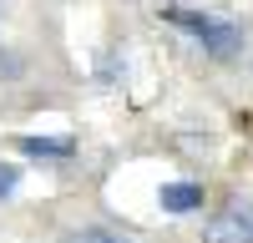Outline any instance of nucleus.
I'll return each instance as SVG.
<instances>
[{"label":"nucleus","instance_id":"1","mask_svg":"<svg viewBox=\"0 0 253 243\" xmlns=\"http://www.w3.org/2000/svg\"><path fill=\"white\" fill-rule=\"evenodd\" d=\"M167 20H172V26H182V31L193 36L203 51H213V56H233V51H238V40H243V31L233 26V20H218V15H198V10H167Z\"/></svg>","mask_w":253,"mask_h":243},{"label":"nucleus","instance_id":"2","mask_svg":"<svg viewBox=\"0 0 253 243\" xmlns=\"http://www.w3.org/2000/svg\"><path fill=\"white\" fill-rule=\"evenodd\" d=\"M203 243H253V202H248V198L223 202V208L208 218Z\"/></svg>","mask_w":253,"mask_h":243},{"label":"nucleus","instance_id":"3","mask_svg":"<svg viewBox=\"0 0 253 243\" xmlns=\"http://www.w3.org/2000/svg\"><path fill=\"white\" fill-rule=\"evenodd\" d=\"M157 202L167 213H193V208H203V188L198 182H167V188L157 193Z\"/></svg>","mask_w":253,"mask_h":243},{"label":"nucleus","instance_id":"4","mask_svg":"<svg viewBox=\"0 0 253 243\" xmlns=\"http://www.w3.org/2000/svg\"><path fill=\"white\" fill-rule=\"evenodd\" d=\"M15 147L26 152V157H56V162L71 157V142H66V137H20Z\"/></svg>","mask_w":253,"mask_h":243},{"label":"nucleus","instance_id":"5","mask_svg":"<svg viewBox=\"0 0 253 243\" xmlns=\"http://www.w3.org/2000/svg\"><path fill=\"white\" fill-rule=\"evenodd\" d=\"M66 243H137V238H132V233H117V228H101V223H91V228L66 233Z\"/></svg>","mask_w":253,"mask_h":243},{"label":"nucleus","instance_id":"6","mask_svg":"<svg viewBox=\"0 0 253 243\" xmlns=\"http://www.w3.org/2000/svg\"><path fill=\"white\" fill-rule=\"evenodd\" d=\"M15 182H20V172H15V167H0V198L15 193Z\"/></svg>","mask_w":253,"mask_h":243}]
</instances>
